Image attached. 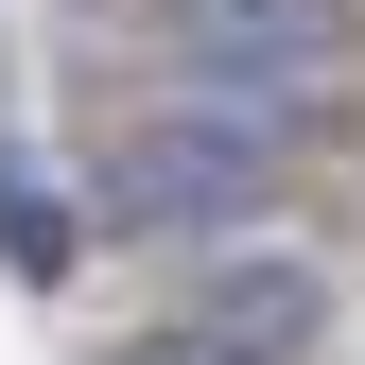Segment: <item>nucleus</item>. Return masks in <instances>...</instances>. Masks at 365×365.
Masks as SVG:
<instances>
[{"label": "nucleus", "mask_w": 365, "mask_h": 365, "mask_svg": "<svg viewBox=\"0 0 365 365\" xmlns=\"http://www.w3.org/2000/svg\"><path fill=\"white\" fill-rule=\"evenodd\" d=\"M279 157H296V105H209V87H157V105L87 157V209L140 226V244H226V226L279 209Z\"/></svg>", "instance_id": "obj_1"}, {"label": "nucleus", "mask_w": 365, "mask_h": 365, "mask_svg": "<svg viewBox=\"0 0 365 365\" xmlns=\"http://www.w3.org/2000/svg\"><path fill=\"white\" fill-rule=\"evenodd\" d=\"M140 53L157 87H209V105H313L348 70V0H157Z\"/></svg>", "instance_id": "obj_2"}, {"label": "nucleus", "mask_w": 365, "mask_h": 365, "mask_svg": "<svg viewBox=\"0 0 365 365\" xmlns=\"http://www.w3.org/2000/svg\"><path fill=\"white\" fill-rule=\"evenodd\" d=\"M174 313H209V331H244V348L313 365V331H331V279H313V261H279V244H226V261H192V296H174Z\"/></svg>", "instance_id": "obj_3"}, {"label": "nucleus", "mask_w": 365, "mask_h": 365, "mask_svg": "<svg viewBox=\"0 0 365 365\" xmlns=\"http://www.w3.org/2000/svg\"><path fill=\"white\" fill-rule=\"evenodd\" d=\"M87 226H105V209H70V192H53V157L0 140V261H18L35 296H70V244H87Z\"/></svg>", "instance_id": "obj_4"}, {"label": "nucleus", "mask_w": 365, "mask_h": 365, "mask_svg": "<svg viewBox=\"0 0 365 365\" xmlns=\"http://www.w3.org/2000/svg\"><path fill=\"white\" fill-rule=\"evenodd\" d=\"M105 365H279V348H244V331H209V313H157V331H122Z\"/></svg>", "instance_id": "obj_5"}]
</instances>
